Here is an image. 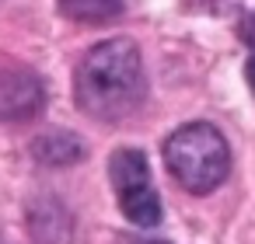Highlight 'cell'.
Wrapping results in <instances>:
<instances>
[{
    "label": "cell",
    "instance_id": "obj_5",
    "mask_svg": "<svg viewBox=\"0 0 255 244\" xmlns=\"http://www.w3.org/2000/svg\"><path fill=\"white\" fill-rule=\"evenodd\" d=\"M70 227H74V220H70V213L60 199L46 195V199H35L28 206V230L39 244H67Z\"/></svg>",
    "mask_w": 255,
    "mask_h": 244
},
{
    "label": "cell",
    "instance_id": "obj_3",
    "mask_svg": "<svg viewBox=\"0 0 255 244\" xmlns=\"http://www.w3.org/2000/svg\"><path fill=\"white\" fill-rule=\"evenodd\" d=\"M109 178L119 199V209L136 227H157L161 223V199L147 167V157L140 150H116L109 161Z\"/></svg>",
    "mask_w": 255,
    "mask_h": 244
},
{
    "label": "cell",
    "instance_id": "obj_7",
    "mask_svg": "<svg viewBox=\"0 0 255 244\" xmlns=\"http://www.w3.org/2000/svg\"><path fill=\"white\" fill-rule=\"evenodd\" d=\"M60 11L81 25H109L123 14V0H56Z\"/></svg>",
    "mask_w": 255,
    "mask_h": 244
},
{
    "label": "cell",
    "instance_id": "obj_2",
    "mask_svg": "<svg viewBox=\"0 0 255 244\" xmlns=\"http://www.w3.org/2000/svg\"><path fill=\"white\" fill-rule=\"evenodd\" d=\"M164 164L171 171V178L192 192V195H206L213 192L227 171H231V150L227 140L217 126L210 122H189L178 126L168 143H164Z\"/></svg>",
    "mask_w": 255,
    "mask_h": 244
},
{
    "label": "cell",
    "instance_id": "obj_6",
    "mask_svg": "<svg viewBox=\"0 0 255 244\" xmlns=\"http://www.w3.org/2000/svg\"><path fill=\"white\" fill-rule=\"evenodd\" d=\"M32 157L46 167H67L84 157V143L74 133H42L32 143Z\"/></svg>",
    "mask_w": 255,
    "mask_h": 244
},
{
    "label": "cell",
    "instance_id": "obj_1",
    "mask_svg": "<svg viewBox=\"0 0 255 244\" xmlns=\"http://www.w3.org/2000/svg\"><path fill=\"white\" fill-rule=\"evenodd\" d=\"M147 94L143 56L133 39H105L88 49L74 77L77 108L98 122L129 119Z\"/></svg>",
    "mask_w": 255,
    "mask_h": 244
},
{
    "label": "cell",
    "instance_id": "obj_4",
    "mask_svg": "<svg viewBox=\"0 0 255 244\" xmlns=\"http://www.w3.org/2000/svg\"><path fill=\"white\" fill-rule=\"evenodd\" d=\"M46 105L42 81L14 63H0V122H21L39 115Z\"/></svg>",
    "mask_w": 255,
    "mask_h": 244
},
{
    "label": "cell",
    "instance_id": "obj_8",
    "mask_svg": "<svg viewBox=\"0 0 255 244\" xmlns=\"http://www.w3.org/2000/svg\"><path fill=\"white\" fill-rule=\"evenodd\" d=\"M245 74H248V84H252V91H255V53H252L248 67H245Z\"/></svg>",
    "mask_w": 255,
    "mask_h": 244
}]
</instances>
